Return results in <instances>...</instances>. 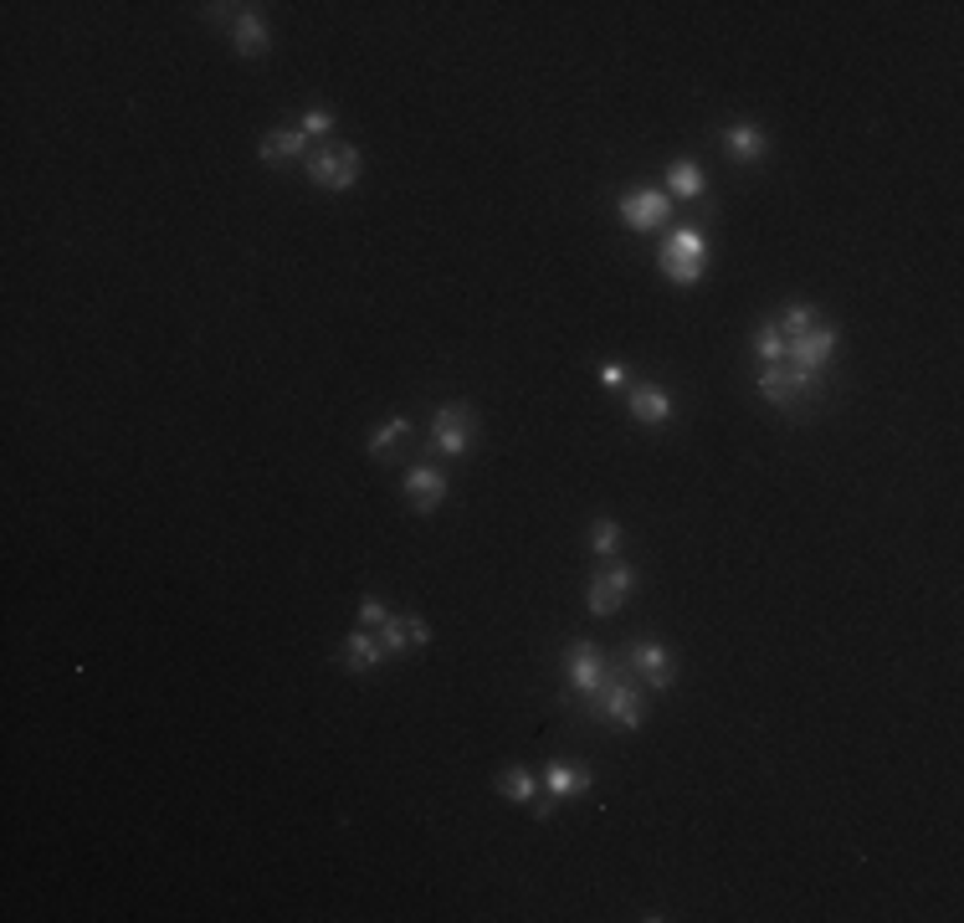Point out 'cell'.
Returning a JSON list of instances; mask_svg holds the SVG:
<instances>
[{
	"instance_id": "6da1fadb",
	"label": "cell",
	"mask_w": 964,
	"mask_h": 923,
	"mask_svg": "<svg viewBox=\"0 0 964 923\" xmlns=\"http://www.w3.org/2000/svg\"><path fill=\"white\" fill-rule=\"evenodd\" d=\"M303 175L319 185V190H354V185H360V175H364V154L354 149V144L329 139V144H319V149L303 159Z\"/></svg>"
},
{
	"instance_id": "7a4b0ae2",
	"label": "cell",
	"mask_w": 964,
	"mask_h": 923,
	"mask_svg": "<svg viewBox=\"0 0 964 923\" xmlns=\"http://www.w3.org/2000/svg\"><path fill=\"white\" fill-rule=\"evenodd\" d=\"M662 278L677 282V288H698L703 272H708V241H703L698 226H677L662 247Z\"/></svg>"
},
{
	"instance_id": "3957f363",
	"label": "cell",
	"mask_w": 964,
	"mask_h": 923,
	"mask_svg": "<svg viewBox=\"0 0 964 923\" xmlns=\"http://www.w3.org/2000/svg\"><path fill=\"white\" fill-rule=\"evenodd\" d=\"M590 708H595V718H605V724H615V728H626V734H636V728L646 724L642 687L631 683L621 667H605V687H601V698L590 703Z\"/></svg>"
},
{
	"instance_id": "277c9868",
	"label": "cell",
	"mask_w": 964,
	"mask_h": 923,
	"mask_svg": "<svg viewBox=\"0 0 964 923\" xmlns=\"http://www.w3.org/2000/svg\"><path fill=\"white\" fill-rule=\"evenodd\" d=\"M564 683H570V693H580L585 703L601 698V687H605V657H601V646L595 642H570V652H564Z\"/></svg>"
},
{
	"instance_id": "5b68a950",
	"label": "cell",
	"mask_w": 964,
	"mask_h": 923,
	"mask_svg": "<svg viewBox=\"0 0 964 923\" xmlns=\"http://www.w3.org/2000/svg\"><path fill=\"white\" fill-rule=\"evenodd\" d=\"M473 406L467 401H452V406L436 411L432 421V452H442V457H467L473 452Z\"/></svg>"
},
{
	"instance_id": "8992f818",
	"label": "cell",
	"mask_w": 964,
	"mask_h": 923,
	"mask_svg": "<svg viewBox=\"0 0 964 923\" xmlns=\"http://www.w3.org/2000/svg\"><path fill=\"white\" fill-rule=\"evenodd\" d=\"M631 590H636V564L615 560L611 570H595L590 574V615H615Z\"/></svg>"
},
{
	"instance_id": "52a82bcc",
	"label": "cell",
	"mask_w": 964,
	"mask_h": 923,
	"mask_svg": "<svg viewBox=\"0 0 964 923\" xmlns=\"http://www.w3.org/2000/svg\"><path fill=\"white\" fill-rule=\"evenodd\" d=\"M621 221H626V231H662V226H667V216H672V206H667V196H662V190H626V196H621Z\"/></svg>"
},
{
	"instance_id": "ba28073f",
	"label": "cell",
	"mask_w": 964,
	"mask_h": 923,
	"mask_svg": "<svg viewBox=\"0 0 964 923\" xmlns=\"http://www.w3.org/2000/svg\"><path fill=\"white\" fill-rule=\"evenodd\" d=\"M837 329L831 323H816L811 334H800L785 344V360H790V370H806V375H821V364L837 354Z\"/></svg>"
},
{
	"instance_id": "9c48e42d",
	"label": "cell",
	"mask_w": 964,
	"mask_h": 923,
	"mask_svg": "<svg viewBox=\"0 0 964 923\" xmlns=\"http://www.w3.org/2000/svg\"><path fill=\"white\" fill-rule=\"evenodd\" d=\"M226 37H231L237 56H267V46H272V31H267V21H262V11H257V6H241V11L231 15Z\"/></svg>"
},
{
	"instance_id": "30bf717a",
	"label": "cell",
	"mask_w": 964,
	"mask_h": 923,
	"mask_svg": "<svg viewBox=\"0 0 964 923\" xmlns=\"http://www.w3.org/2000/svg\"><path fill=\"white\" fill-rule=\"evenodd\" d=\"M626 662H631L636 677H646V687H657V693H667L672 687V652L662 642H631Z\"/></svg>"
},
{
	"instance_id": "8fae6325",
	"label": "cell",
	"mask_w": 964,
	"mask_h": 923,
	"mask_svg": "<svg viewBox=\"0 0 964 923\" xmlns=\"http://www.w3.org/2000/svg\"><path fill=\"white\" fill-rule=\"evenodd\" d=\"M724 149L739 159V165H759L769 154V128L755 124V118H739V124L724 128Z\"/></svg>"
},
{
	"instance_id": "7c38bea8",
	"label": "cell",
	"mask_w": 964,
	"mask_h": 923,
	"mask_svg": "<svg viewBox=\"0 0 964 923\" xmlns=\"http://www.w3.org/2000/svg\"><path fill=\"white\" fill-rule=\"evenodd\" d=\"M447 473H436V467H411L406 473V504L416 514H432V508L447 504Z\"/></svg>"
},
{
	"instance_id": "4fadbf2b",
	"label": "cell",
	"mask_w": 964,
	"mask_h": 923,
	"mask_svg": "<svg viewBox=\"0 0 964 923\" xmlns=\"http://www.w3.org/2000/svg\"><path fill=\"white\" fill-rule=\"evenodd\" d=\"M545 790L549 800H580L585 790H595V775H590V765H564V759H554V765L545 769Z\"/></svg>"
},
{
	"instance_id": "5bb4252c",
	"label": "cell",
	"mask_w": 964,
	"mask_h": 923,
	"mask_svg": "<svg viewBox=\"0 0 964 923\" xmlns=\"http://www.w3.org/2000/svg\"><path fill=\"white\" fill-rule=\"evenodd\" d=\"M626 406H631V416L642 421V426H652V432H662L672 421V395L662 391V385H636V391L626 395Z\"/></svg>"
},
{
	"instance_id": "9a60e30c",
	"label": "cell",
	"mask_w": 964,
	"mask_h": 923,
	"mask_svg": "<svg viewBox=\"0 0 964 923\" xmlns=\"http://www.w3.org/2000/svg\"><path fill=\"white\" fill-rule=\"evenodd\" d=\"M303 154H308V134H303V128H272V134H262V144H257V159H262V165L303 159Z\"/></svg>"
},
{
	"instance_id": "2e32d148",
	"label": "cell",
	"mask_w": 964,
	"mask_h": 923,
	"mask_svg": "<svg viewBox=\"0 0 964 923\" xmlns=\"http://www.w3.org/2000/svg\"><path fill=\"white\" fill-rule=\"evenodd\" d=\"M667 190L683 200H698L703 190H708V175H703L698 159H672L667 165Z\"/></svg>"
},
{
	"instance_id": "e0dca14e",
	"label": "cell",
	"mask_w": 964,
	"mask_h": 923,
	"mask_svg": "<svg viewBox=\"0 0 964 923\" xmlns=\"http://www.w3.org/2000/svg\"><path fill=\"white\" fill-rule=\"evenodd\" d=\"M380 662H385V652H380V642L364 626L344 636V667H350V672H375Z\"/></svg>"
},
{
	"instance_id": "ac0fdd59",
	"label": "cell",
	"mask_w": 964,
	"mask_h": 923,
	"mask_svg": "<svg viewBox=\"0 0 964 923\" xmlns=\"http://www.w3.org/2000/svg\"><path fill=\"white\" fill-rule=\"evenodd\" d=\"M759 395H765L775 411H796L800 406L796 391H790V375H785L780 364H765V370H759Z\"/></svg>"
},
{
	"instance_id": "d6986e66",
	"label": "cell",
	"mask_w": 964,
	"mask_h": 923,
	"mask_svg": "<svg viewBox=\"0 0 964 923\" xmlns=\"http://www.w3.org/2000/svg\"><path fill=\"white\" fill-rule=\"evenodd\" d=\"M498 796L514 800V806H533V800H539V780H533L524 765H514V769H504V780H498Z\"/></svg>"
},
{
	"instance_id": "ffe728a7",
	"label": "cell",
	"mask_w": 964,
	"mask_h": 923,
	"mask_svg": "<svg viewBox=\"0 0 964 923\" xmlns=\"http://www.w3.org/2000/svg\"><path fill=\"white\" fill-rule=\"evenodd\" d=\"M816 323H821L816 303H790V308L780 313V334H785V344H790V339H800V334H811Z\"/></svg>"
},
{
	"instance_id": "44dd1931",
	"label": "cell",
	"mask_w": 964,
	"mask_h": 923,
	"mask_svg": "<svg viewBox=\"0 0 964 923\" xmlns=\"http://www.w3.org/2000/svg\"><path fill=\"white\" fill-rule=\"evenodd\" d=\"M590 549H595L601 560H615V554H621V523H615V518H595V523H590Z\"/></svg>"
},
{
	"instance_id": "7402d4cb",
	"label": "cell",
	"mask_w": 964,
	"mask_h": 923,
	"mask_svg": "<svg viewBox=\"0 0 964 923\" xmlns=\"http://www.w3.org/2000/svg\"><path fill=\"white\" fill-rule=\"evenodd\" d=\"M406 436H411V421L406 416H391L375 436H370V442H364V452H370V457H385V452H391L395 442H406Z\"/></svg>"
},
{
	"instance_id": "603a6c76",
	"label": "cell",
	"mask_w": 964,
	"mask_h": 923,
	"mask_svg": "<svg viewBox=\"0 0 964 923\" xmlns=\"http://www.w3.org/2000/svg\"><path fill=\"white\" fill-rule=\"evenodd\" d=\"M380 652H385V657H401V652H406L411 646V636H406V615H385V621H380Z\"/></svg>"
},
{
	"instance_id": "cb8c5ba5",
	"label": "cell",
	"mask_w": 964,
	"mask_h": 923,
	"mask_svg": "<svg viewBox=\"0 0 964 923\" xmlns=\"http://www.w3.org/2000/svg\"><path fill=\"white\" fill-rule=\"evenodd\" d=\"M755 354L765 364H780L785 360V334H780V323H759L755 329Z\"/></svg>"
},
{
	"instance_id": "d4e9b609",
	"label": "cell",
	"mask_w": 964,
	"mask_h": 923,
	"mask_svg": "<svg viewBox=\"0 0 964 923\" xmlns=\"http://www.w3.org/2000/svg\"><path fill=\"white\" fill-rule=\"evenodd\" d=\"M298 128H303L308 139L329 144V134H334V108H319V103H313V108H308L303 118H298Z\"/></svg>"
},
{
	"instance_id": "484cf974",
	"label": "cell",
	"mask_w": 964,
	"mask_h": 923,
	"mask_svg": "<svg viewBox=\"0 0 964 923\" xmlns=\"http://www.w3.org/2000/svg\"><path fill=\"white\" fill-rule=\"evenodd\" d=\"M385 615H391V611H385V601H375V595H364V601H360V626H380Z\"/></svg>"
},
{
	"instance_id": "4316f807",
	"label": "cell",
	"mask_w": 964,
	"mask_h": 923,
	"mask_svg": "<svg viewBox=\"0 0 964 923\" xmlns=\"http://www.w3.org/2000/svg\"><path fill=\"white\" fill-rule=\"evenodd\" d=\"M406 636H411V646H426L432 642V626H426L421 615H406Z\"/></svg>"
},
{
	"instance_id": "83f0119b",
	"label": "cell",
	"mask_w": 964,
	"mask_h": 923,
	"mask_svg": "<svg viewBox=\"0 0 964 923\" xmlns=\"http://www.w3.org/2000/svg\"><path fill=\"white\" fill-rule=\"evenodd\" d=\"M601 385L605 391H626V370L621 364H601Z\"/></svg>"
}]
</instances>
